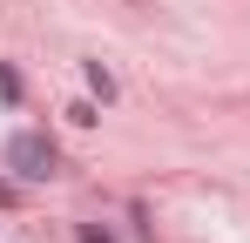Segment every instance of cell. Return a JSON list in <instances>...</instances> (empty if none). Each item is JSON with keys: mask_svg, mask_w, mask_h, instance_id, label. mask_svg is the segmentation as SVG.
I'll list each match as a JSON object with an SVG mask.
<instances>
[{"mask_svg": "<svg viewBox=\"0 0 250 243\" xmlns=\"http://www.w3.org/2000/svg\"><path fill=\"white\" fill-rule=\"evenodd\" d=\"M7 169H14L21 182H47V176L61 169V156H54V142H47V135H34V128H21V135L7 142Z\"/></svg>", "mask_w": 250, "mask_h": 243, "instance_id": "obj_1", "label": "cell"}, {"mask_svg": "<svg viewBox=\"0 0 250 243\" xmlns=\"http://www.w3.org/2000/svg\"><path fill=\"white\" fill-rule=\"evenodd\" d=\"M88 88H95V95H102V101H115V75H108V68H102V61H88Z\"/></svg>", "mask_w": 250, "mask_h": 243, "instance_id": "obj_2", "label": "cell"}, {"mask_svg": "<svg viewBox=\"0 0 250 243\" xmlns=\"http://www.w3.org/2000/svg\"><path fill=\"white\" fill-rule=\"evenodd\" d=\"M0 95H7V101H21V75H14L7 61H0Z\"/></svg>", "mask_w": 250, "mask_h": 243, "instance_id": "obj_3", "label": "cell"}, {"mask_svg": "<svg viewBox=\"0 0 250 243\" xmlns=\"http://www.w3.org/2000/svg\"><path fill=\"white\" fill-rule=\"evenodd\" d=\"M82 243H115V237H108L102 223H82Z\"/></svg>", "mask_w": 250, "mask_h": 243, "instance_id": "obj_4", "label": "cell"}, {"mask_svg": "<svg viewBox=\"0 0 250 243\" xmlns=\"http://www.w3.org/2000/svg\"><path fill=\"white\" fill-rule=\"evenodd\" d=\"M14 196H21V189H14V182H0V202H14Z\"/></svg>", "mask_w": 250, "mask_h": 243, "instance_id": "obj_5", "label": "cell"}]
</instances>
